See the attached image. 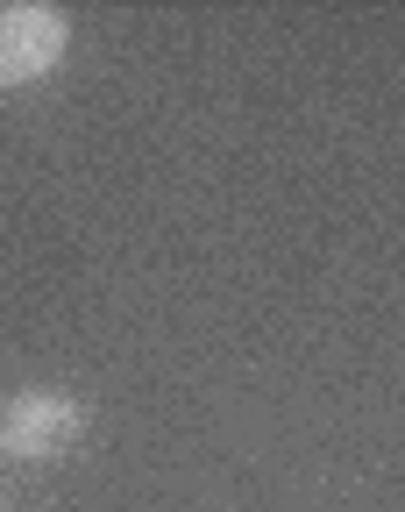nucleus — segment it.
Here are the masks:
<instances>
[{
    "mask_svg": "<svg viewBox=\"0 0 405 512\" xmlns=\"http://www.w3.org/2000/svg\"><path fill=\"white\" fill-rule=\"evenodd\" d=\"M64 43H72V22L43 0H15L0 8V86H36L64 64Z\"/></svg>",
    "mask_w": 405,
    "mask_h": 512,
    "instance_id": "obj_2",
    "label": "nucleus"
},
{
    "mask_svg": "<svg viewBox=\"0 0 405 512\" xmlns=\"http://www.w3.org/2000/svg\"><path fill=\"white\" fill-rule=\"evenodd\" d=\"M79 427H86L79 399L36 384V392H15L0 406V456L8 463H50V456H64V448L79 441Z\"/></svg>",
    "mask_w": 405,
    "mask_h": 512,
    "instance_id": "obj_1",
    "label": "nucleus"
}]
</instances>
